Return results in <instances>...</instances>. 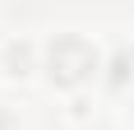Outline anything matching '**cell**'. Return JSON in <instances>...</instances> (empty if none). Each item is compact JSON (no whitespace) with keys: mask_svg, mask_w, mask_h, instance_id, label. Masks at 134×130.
I'll use <instances>...</instances> for the list:
<instances>
[{"mask_svg":"<svg viewBox=\"0 0 134 130\" xmlns=\"http://www.w3.org/2000/svg\"><path fill=\"white\" fill-rule=\"evenodd\" d=\"M97 70V56H93V47L83 37H60L51 47V74L60 79V84H79V79H88Z\"/></svg>","mask_w":134,"mask_h":130,"instance_id":"6da1fadb","label":"cell"},{"mask_svg":"<svg viewBox=\"0 0 134 130\" xmlns=\"http://www.w3.org/2000/svg\"><path fill=\"white\" fill-rule=\"evenodd\" d=\"M0 130H5V121H0Z\"/></svg>","mask_w":134,"mask_h":130,"instance_id":"7a4b0ae2","label":"cell"}]
</instances>
